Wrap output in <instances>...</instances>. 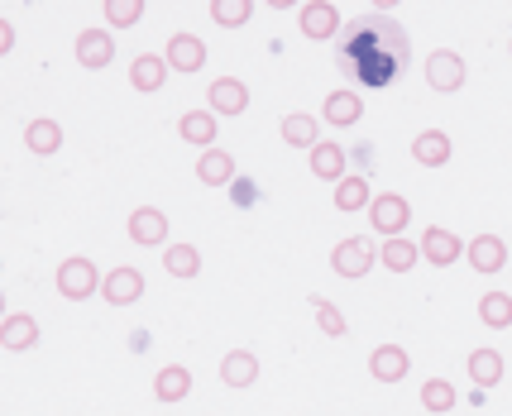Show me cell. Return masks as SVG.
<instances>
[{
  "label": "cell",
  "instance_id": "19",
  "mask_svg": "<svg viewBox=\"0 0 512 416\" xmlns=\"http://www.w3.org/2000/svg\"><path fill=\"white\" fill-rule=\"evenodd\" d=\"M168 58H158V53H139L130 63V87L134 91H163V82H168Z\"/></svg>",
  "mask_w": 512,
  "mask_h": 416
},
{
  "label": "cell",
  "instance_id": "27",
  "mask_svg": "<svg viewBox=\"0 0 512 416\" xmlns=\"http://www.w3.org/2000/svg\"><path fill=\"white\" fill-rule=\"evenodd\" d=\"M379 259H383V268H388V273H407L412 263L422 259V244H417V240H383Z\"/></svg>",
  "mask_w": 512,
  "mask_h": 416
},
{
  "label": "cell",
  "instance_id": "17",
  "mask_svg": "<svg viewBox=\"0 0 512 416\" xmlns=\"http://www.w3.org/2000/svg\"><path fill=\"white\" fill-rule=\"evenodd\" d=\"M178 134L206 154V149H216V134H221V125H216V115H211V110H187V115L178 120Z\"/></svg>",
  "mask_w": 512,
  "mask_h": 416
},
{
  "label": "cell",
  "instance_id": "23",
  "mask_svg": "<svg viewBox=\"0 0 512 416\" xmlns=\"http://www.w3.org/2000/svg\"><path fill=\"white\" fill-rule=\"evenodd\" d=\"M192 393V373L182 369V364H163L154 373V397L158 402H182V397Z\"/></svg>",
  "mask_w": 512,
  "mask_h": 416
},
{
  "label": "cell",
  "instance_id": "5",
  "mask_svg": "<svg viewBox=\"0 0 512 416\" xmlns=\"http://www.w3.org/2000/svg\"><path fill=\"white\" fill-rule=\"evenodd\" d=\"M72 53H77V67H87V72H101V67H111V63H115V39H111V29H82Z\"/></svg>",
  "mask_w": 512,
  "mask_h": 416
},
{
  "label": "cell",
  "instance_id": "22",
  "mask_svg": "<svg viewBox=\"0 0 512 416\" xmlns=\"http://www.w3.org/2000/svg\"><path fill=\"white\" fill-rule=\"evenodd\" d=\"M221 383L225 388H254L259 383V359L249 350H230L221 359Z\"/></svg>",
  "mask_w": 512,
  "mask_h": 416
},
{
  "label": "cell",
  "instance_id": "12",
  "mask_svg": "<svg viewBox=\"0 0 512 416\" xmlns=\"http://www.w3.org/2000/svg\"><path fill=\"white\" fill-rule=\"evenodd\" d=\"M465 259L474 273H498L503 263H508V240H498V235H474L465 244Z\"/></svg>",
  "mask_w": 512,
  "mask_h": 416
},
{
  "label": "cell",
  "instance_id": "15",
  "mask_svg": "<svg viewBox=\"0 0 512 416\" xmlns=\"http://www.w3.org/2000/svg\"><path fill=\"white\" fill-rule=\"evenodd\" d=\"M283 144H288V149H307V154H312L316 144H321V120H316V115H307V110H292V115H283Z\"/></svg>",
  "mask_w": 512,
  "mask_h": 416
},
{
  "label": "cell",
  "instance_id": "21",
  "mask_svg": "<svg viewBox=\"0 0 512 416\" xmlns=\"http://www.w3.org/2000/svg\"><path fill=\"white\" fill-rule=\"evenodd\" d=\"M197 182L201 187H235V158L225 149H206L197 158Z\"/></svg>",
  "mask_w": 512,
  "mask_h": 416
},
{
  "label": "cell",
  "instance_id": "14",
  "mask_svg": "<svg viewBox=\"0 0 512 416\" xmlns=\"http://www.w3.org/2000/svg\"><path fill=\"white\" fill-rule=\"evenodd\" d=\"M297 24H302V34H307V39H335V29H340V10H335L331 0H307V5H302V15H297Z\"/></svg>",
  "mask_w": 512,
  "mask_h": 416
},
{
  "label": "cell",
  "instance_id": "26",
  "mask_svg": "<svg viewBox=\"0 0 512 416\" xmlns=\"http://www.w3.org/2000/svg\"><path fill=\"white\" fill-rule=\"evenodd\" d=\"M331 201L340 206V211H369V206H374V197H369V182H364L359 173H350L345 182H335V197Z\"/></svg>",
  "mask_w": 512,
  "mask_h": 416
},
{
  "label": "cell",
  "instance_id": "7",
  "mask_svg": "<svg viewBox=\"0 0 512 416\" xmlns=\"http://www.w3.org/2000/svg\"><path fill=\"white\" fill-rule=\"evenodd\" d=\"M460 254H465V244H460V235H450L446 225H426L422 230V259L431 268H450Z\"/></svg>",
  "mask_w": 512,
  "mask_h": 416
},
{
  "label": "cell",
  "instance_id": "4",
  "mask_svg": "<svg viewBox=\"0 0 512 416\" xmlns=\"http://www.w3.org/2000/svg\"><path fill=\"white\" fill-rule=\"evenodd\" d=\"M369 225H374V235H383V240H398L402 230L412 225V206H407V197H398V192L374 197V206H369Z\"/></svg>",
  "mask_w": 512,
  "mask_h": 416
},
{
  "label": "cell",
  "instance_id": "9",
  "mask_svg": "<svg viewBox=\"0 0 512 416\" xmlns=\"http://www.w3.org/2000/svg\"><path fill=\"white\" fill-rule=\"evenodd\" d=\"M321 120L326 125H335V130H350V125H359L364 120V96L359 91H331L326 96V106H321Z\"/></svg>",
  "mask_w": 512,
  "mask_h": 416
},
{
  "label": "cell",
  "instance_id": "3",
  "mask_svg": "<svg viewBox=\"0 0 512 416\" xmlns=\"http://www.w3.org/2000/svg\"><path fill=\"white\" fill-rule=\"evenodd\" d=\"M101 283H106V278H101V273H96V263L82 259V254L58 263V292H63L67 302H87L91 292H101Z\"/></svg>",
  "mask_w": 512,
  "mask_h": 416
},
{
  "label": "cell",
  "instance_id": "13",
  "mask_svg": "<svg viewBox=\"0 0 512 416\" xmlns=\"http://www.w3.org/2000/svg\"><path fill=\"white\" fill-rule=\"evenodd\" d=\"M130 240L144 244V249H154V244L168 249V216H163L158 206H139L130 216Z\"/></svg>",
  "mask_w": 512,
  "mask_h": 416
},
{
  "label": "cell",
  "instance_id": "20",
  "mask_svg": "<svg viewBox=\"0 0 512 416\" xmlns=\"http://www.w3.org/2000/svg\"><path fill=\"white\" fill-rule=\"evenodd\" d=\"M450 134L446 130H422L417 139H412V158L422 163V168H446L450 163Z\"/></svg>",
  "mask_w": 512,
  "mask_h": 416
},
{
  "label": "cell",
  "instance_id": "16",
  "mask_svg": "<svg viewBox=\"0 0 512 416\" xmlns=\"http://www.w3.org/2000/svg\"><path fill=\"white\" fill-rule=\"evenodd\" d=\"M24 149H29V154H39V158L58 154V149H63V125H58V120H48V115L29 120V125H24Z\"/></svg>",
  "mask_w": 512,
  "mask_h": 416
},
{
  "label": "cell",
  "instance_id": "34",
  "mask_svg": "<svg viewBox=\"0 0 512 416\" xmlns=\"http://www.w3.org/2000/svg\"><path fill=\"white\" fill-rule=\"evenodd\" d=\"M235 206H254V182H240V177H235Z\"/></svg>",
  "mask_w": 512,
  "mask_h": 416
},
{
  "label": "cell",
  "instance_id": "25",
  "mask_svg": "<svg viewBox=\"0 0 512 416\" xmlns=\"http://www.w3.org/2000/svg\"><path fill=\"white\" fill-rule=\"evenodd\" d=\"M465 369H469V378H474V388H493V383L503 378V354L498 350H474L465 359Z\"/></svg>",
  "mask_w": 512,
  "mask_h": 416
},
{
  "label": "cell",
  "instance_id": "28",
  "mask_svg": "<svg viewBox=\"0 0 512 416\" xmlns=\"http://www.w3.org/2000/svg\"><path fill=\"white\" fill-rule=\"evenodd\" d=\"M455 402H460V393L450 388L446 378H426V383H422V407H426L431 416L455 412Z\"/></svg>",
  "mask_w": 512,
  "mask_h": 416
},
{
  "label": "cell",
  "instance_id": "18",
  "mask_svg": "<svg viewBox=\"0 0 512 416\" xmlns=\"http://www.w3.org/2000/svg\"><path fill=\"white\" fill-rule=\"evenodd\" d=\"M407 369H412V359H407L402 345H379V350L369 354V373H374L379 383H402Z\"/></svg>",
  "mask_w": 512,
  "mask_h": 416
},
{
  "label": "cell",
  "instance_id": "32",
  "mask_svg": "<svg viewBox=\"0 0 512 416\" xmlns=\"http://www.w3.org/2000/svg\"><path fill=\"white\" fill-rule=\"evenodd\" d=\"M101 10H106V24H111V29H130V24L144 20L149 5H144V0H106Z\"/></svg>",
  "mask_w": 512,
  "mask_h": 416
},
{
  "label": "cell",
  "instance_id": "36",
  "mask_svg": "<svg viewBox=\"0 0 512 416\" xmlns=\"http://www.w3.org/2000/svg\"><path fill=\"white\" fill-rule=\"evenodd\" d=\"M508 48H512V39H508Z\"/></svg>",
  "mask_w": 512,
  "mask_h": 416
},
{
  "label": "cell",
  "instance_id": "31",
  "mask_svg": "<svg viewBox=\"0 0 512 416\" xmlns=\"http://www.w3.org/2000/svg\"><path fill=\"white\" fill-rule=\"evenodd\" d=\"M254 15V0H211V20L221 29H240Z\"/></svg>",
  "mask_w": 512,
  "mask_h": 416
},
{
  "label": "cell",
  "instance_id": "30",
  "mask_svg": "<svg viewBox=\"0 0 512 416\" xmlns=\"http://www.w3.org/2000/svg\"><path fill=\"white\" fill-rule=\"evenodd\" d=\"M163 268H168L173 278H197L201 254L192 249V244H168V249H163Z\"/></svg>",
  "mask_w": 512,
  "mask_h": 416
},
{
  "label": "cell",
  "instance_id": "2",
  "mask_svg": "<svg viewBox=\"0 0 512 416\" xmlns=\"http://www.w3.org/2000/svg\"><path fill=\"white\" fill-rule=\"evenodd\" d=\"M374 263H379V249H374V240H364V235H345L331 249V268L340 278H364Z\"/></svg>",
  "mask_w": 512,
  "mask_h": 416
},
{
  "label": "cell",
  "instance_id": "6",
  "mask_svg": "<svg viewBox=\"0 0 512 416\" xmlns=\"http://www.w3.org/2000/svg\"><path fill=\"white\" fill-rule=\"evenodd\" d=\"M101 297L111 302V307H134L139 297H144V273L130 268V263H120L106 273V283H101Z\"/></svg>",
  "mask_w": 512,
  "mask_h": 416
},
{
  "label": "cell",
  "instance_id": "10",
  "mask_svg": "<svg viewBox=\"0 0 512 416\" xmlns=\"http://www.w3.org/2000/svg\"><path fill=\"white\" fill-rule=\"evenodd\" d=\"M206 96H211V115H245L249 110V87L240 77H216Z\"/></svg>",
  "mask_w": 512,
  "mask_h": 416
},
{
  "label": "cell",
  "instance_id": "33",
  "mask_svg": "<svg viewBox=\"0 0 512 416\" xmlns=\"http://www.w3.org/2000/svg\"><path fill=\"white\" fill-rule=\"evenodd\" d=\"M312 311H316V326L326 330V335H345V316H340V307L335 302H326V297H312Z\"/></svg>",
  "mask_w": 512,
  "mask_h": 416
},
{
  "label": "cell",
  "instance_id": "11",
  "mask_svg": "<svg viewBox=\"0 0 512 416\" xmlns=\"http://www.w3.org/2000/svg\"><path fill=\"white\" fill-rule=\"evenodd\" d=\"M0 345L10 354H24L39 345V316H29V311H10L5 316V326H0Z\"/></svg>",
  "mask_w": 512,
  "mask_h": 416
},
{
  "label": "cell",
  "instance_id": "24",
  "mask_svg": "<svg viewBox=\"0 0 512 416\" xmlns=\"http://www.w3.org/2000/svg\"><path fill=\"white\" fill-rule=\"evenodd\" d=\"M312 173L321 177V182H345V149L340 144H331V139H321L312 149Z\"/></svg>",
  "mask_w": 512,
  "mask_h": 416
},
{
  "label": "cell",
  "instance_id": "35",
  "mask_svg": "<svg viewBox=\"0 0 512 416\" xmlns=\"http://www.w3.org/2000/svg\"><path fill=\"white\" fill-rule=\"evenodd\" d=\"M10 44H15V24L0 20V53H10Z\"/></svg>",
  "mask_w": 512,
  "mask_h": 416
},
{
  "label": "cell",
  "instance_id": "29",
  "mask_svg": "<svg viewBox=\"0 0 512 416\" xmlns=\"http://www.w3.org/2000/svg\"><path fill=\"white\" fill-rule=\"evenodd\" d=\"M479 321L493 330H508L512 326V297L508 292H484V297H479Z\"/></svg>",
  "mask_w": 512,
  "mask_h": 416
},
{
  "label": "cell",
  "instance_id": "8",
  "mask_svg": "<svg viewBox=\"0 0 512 416\" xmlns=\"http://www.w3.org/2000/svg\"><path fill=\"white\" fill-rule=\"evenodd\" d=\"M163 58H168V67H173V72L192 77V72H201V67H206V44H201L197 34H173V39H168V48H163Z\"/></svg>",
  "mask_w": 512,
  "mask_h": 416
},
{
  "label": "cell",
  "instance_id": "1",
  "mask_svg": "<svg viewBox=\"0 0 512 416\" xmlns=\"http://www.w3.org/2000/svg\"><path fill=\"white\" fill-rule=\"evenodd\" d=\"M422 72H426V87L431 91H460L465 87V77H469L465 58H460L455 48H431V53H426V63H422Z\"/></svg>",
  "mask_w": 512,
  "mask_h": 416
}]
</instances>
